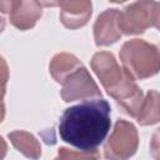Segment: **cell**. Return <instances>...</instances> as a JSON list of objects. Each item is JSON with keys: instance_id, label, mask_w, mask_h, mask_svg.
Returning <instances> with one entry per match:
<instances>
[{"instance_id": "cell-13", "label": "cell", "mask_w": 160, "mask_h": 160, "mask_svg": "<svg viewBox=\"0 0 160 160\" xmlns=\"http://www.w3.org/2000/svg\"><path fill=\"white\" fill-rule=\"evenodd\" d=\"M100 154L98 150L82 151V150H70L68 148H60L58 156L54 160H99Z\"/></svg>"}, {"instance_id": "cell-12", "label": "cell", "mask_w": 160, "mask_h": 160, "mask_svg": "<svg viewBox=\"0 0 160 160\" xmlns=\"http://www.w3.org/2000/svg\"><path fill=\"white\" fill-rule=\"evenodd\" d=\"M140 125H154L160 121V92L149 90L136 116Z\"/></svg>"}, {"instance_id": "cell-1", "label": "cell", "mask_w": 160, "mask_h": 160, "mask_svg": "<svg viewBox=\"0 0 160 160\" xmlns=\"http://www.w3.org/2000/svg\"><path fill=\"white\" fill-rule=\"evenodd\" d=\"M110 125V105L99 98L68 108L60 118L59 134L74 148L92 151L105 140Z\"/></svg>"}, {"instance_id": "cell-6", "label": "cell", "mask_w": 160, "mask_h": 160, "mask_svg": "<svg viewBox=\"0 0 160 160\" xmlns=\"http://www.w3.org/2000/svg\"><path fill=\"white\" fill-rule=\"evenodd\" d=\"M61 98L70 102L75 100H86L90 98H101V91L85 66H80L71 72L62 82Z\"/></svg>"}, {"instance_id": "cell-10", "label": "cell", "mask_w": 160, "mask_h": 160, "mask_svg": "<svg viewBox=\"0 0 160 160\" xmlns=\"http://www.w3.org/2000/svg\"><path fill=\"white\" fill-rule=\"evenodd\" d=\"M80 66H82V64L80 62V60L74 56L72 54L69 52H60L56 54L50 64H49V70L51 76L60 84H62L65 81V79L74 72L75 70H78Z\"/></svg>"}, {"instance_id": "cell-3", "label": "cell", "mask_w": 160, "mask_h": 160, "mask_svg": "<svg viewBox=\"0 0 160 160\" xmlns=\"http://www.w3.org/2000/svg\"><path fill=\"white\" fill-rule=\"evenodd\" d=\"M122 69L134 79L142 80L160 71V49L145 40L132 39L121 46Z\"/></svg>"}, {"instance_id": "cell-14", "label": "cell", "mask_w": 160, "mask_h": 160, "mask_svg": "<svg viewBox=\"0 0 160 160\" xmlns=\"http://www.w3.org/2000/svg\"><path fill=\"white\" fill-rule=\"evenodd\" d=\"M150 154L155 160H160V128L156 129L150 140Z\"/></svg>"}, {"instance_id": "cell-8", "label": "cell", "mask_w": 160, "mask_h": 160, "mask_svg": "<svg viewBox=\"0 0 160 160\" xmlns=\"http://www.w3.org/2000/svg\"><path fill=\"white\" fill-rule=\"evenodd\" d=\"M119 16L118 9H108L98 16L94 24V39L98 46H109L121 38Z\"/></svg>"}, {"instance_id": "cell-11", "label": "cell", "mask_w": 160, "mask_h": 160, "mask_svg": "<svg viewBox=\"0 0 160 160\" xmlns=\"http://www.w3.org/2000/svg\"><path fill=\"white\" fill-rule=\"evenodd\" d=\"M9 140L14 148L31 160H38L41 156V146L36 138L24 130H16L9 134Z\"/></svg>"}, {"instance_id": "cell-15", "label": "cell", "mask_w": 160, "mask_h": 160, "mask_svg": "<svg viewBox=\"0 0 160 160\" xmlns=\"http://www.w3.org/2000/svg\"><path fill=\"white\" fill-rule=\"evenodd\" d=\"M155 28H156L158 30H160V12H159V18H158V21H156V24H155Z\"/></svg>"}, {"instance_id": "cell-4", "label": "cell", "mask_w": 160, "mask_h": 160, "mask_svg": "<svg viewBox=\"0 0 160 160\" xmlns=\"http://www.w3.org/2000/svg\"><path fill=\"white\" fill-rule=\"evenodd\" d=\"M160 12V2L138 1L128 5L119 16V26L122 34H141L148 28L155 26Z\"/></svg>"}, {"instance_id": "cell-7", "label": "cell", "mask_w": 160, "mask_h": 160, "mask_svg": "<svg viewBox=\"0 0 160 160\" xmlns=\"http://www.w3.org/2000/svg\"><path fill=\"white\" fill-rule=\"evenodd\" d=\"M41 5V2L32 0L0 1L1 11L9 12L10 22L20 30H29L36 24L42 14Z\"/></svg>"}, {"instance_id": "cell-2", "label": "cell", "mask_w": 160, "mask_h": 160, "mask_svg": "<svg viewBox=\"0 0 160 160\" xmlns=\"http://www.w3.org/2000/svg\"><path fill=\"white\" fill-rule=\"evenodd\" d=\"M91 69L108 94L128 115L136 119L144 101V94L135 79L120 68L114 55L108 51L96 52L91 59Z\"/></svg>"}, {"instance_id": "cell-5", "label": "cell", "mask_w": 160, "mask_h": 160, "mask_svg": "<svg viewBox=\"0 0 160 160\" xmlns=\"http://www.w3.org/2000/svg\"><path fill=\"white\" fill-rule=\"evenodd\" d=\"M139 134L134 124L126 120H118L114 130L104 146V155L108 160H129L138 150Z\"/></svg>"}, {"instance_id": "cell-9", "label": "cell", "mask_w": 160, "mask_h": 160, "mask_svg": "<svg viewBox=\"0 0 160 160\" xmlns=\"http://www.w3.org/2000/svg\"><path fill=\"white\" fill-rule=\"evenodd\" d=\"M60 8V21L68 29H79L84 26L91 16L92 5L90 1H60L54 2Z\"/></svg>"}]
</instances>
